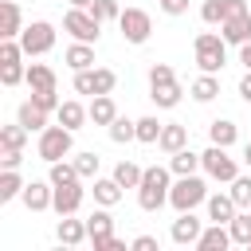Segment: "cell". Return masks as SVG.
<instances>
[{"mask_svg":"<svg viewBox=\"0 0 251 251\" xmlns=\"http://www.w3.org/2000/svg\"><path fill=\"white\" fill-rule=\"evenodd\" d=\"M94 204H102V208H114L118 200H122V184L114 180V176H94Z\"/></svg>","mask_w":251,"mask_h":251,"instance_id":"d4e9b609","label":"cell"},{"mask_svg":"<svg viewBox=\"0 0 251 251\" xmlns=\"http://www.w3.org/2000/svg\"><path fill=\"white\" fill-rule=\"evenodd\" d=\"M200 231H204V220H200L196 208H192V212H176V220H173V227H169V239H173L176 247H196Z\"/></svg>","mask_w":251,"mask_h":251,"instance_id":"30bf717a","label":"cell"},{"mask_svg":"<svg viewBox=\"0 0 251 251\" xmlns=\"http://www.w3.org/2000/svg\"><path fill=\"white\" fill-rule=\"evenodd\" d=\"M63 31H67L71 39H78V43H98V35H102V20H94L90 8H67V16H63Z\"/></svg>","mask_w":251,"mask_h":251,"instance_id":"8992f818","label":"cell"},{"mask_svg":"<svg viewBox=\"0 0 251 251\" xmlns=\"http://www.w3.org/2000/svg\"><path fill=\"white\" fill-rule=\"evenodd\" d=\"M47 180H51V184H78L82 176H78L75 161L63 157V161H51V165H47Z\"/></svg>","mask_w":251,"mask_h":251,"instance_id":"f1b7e54d","label":"cell"},{"mask_svg":"<svg viewBox=\"0 0 251 251\" xmlns=\"http://www.w3.org/2000/svg\"><path fill=\"white\" fill-rule=\"evenodd\" d=\"M71 149H75V129H67L63 122H59V126H47V129L39 133V141H35V153H39L47 165L71 157Z\"/></svg>","mask_w":251,"mask_h":251,"instance_id":"277c9868","label":"cell"},{"mask_svg":"<svg viewBox=\"0 0 251 251\" xmlns=\"http://www.w3.org/2000/svg\"><path fill=\"white\" fill-rule=\"evenodd\" d=\"M133 251H157V235H133Z\"/></svg>","mask_w":251,"mask_h":251,"instance_id":"c3c4849f","label":"cell"},{"mask_svg":"<svg viewBox=\"0 0 251 251\" xmlns=\"http://www.w3.org/2000/svg\"><path fill=\"white\" fill-rule=\"evenodd\" d=\"M200 20H204L208 27L224 24V0H204V4H200Z\"/></svg>","mask_w":251,"mask_h":251,"instance_id":"b9f144b4","label":"cell"},{"mask_svg":"<svg viewBox=\"0 0 251 251\" xmlns=\"http://www.w3.org/2000/svg\"><path fill=\"white\" fill-rule=\"evenodd\" d=\"M188 94H192L196 102H212V98L220 94V78H216V75H204V71H200V78H196V82L188 86Z\"/></svg>","mask_w":251,"mask_h":251,"instance_id":"d6a6232c","label":"cell"},{"mask_svg":"<svg viewBox=\"0 0 251 251\" xmlns=\"http://www.w3.org/2000/svg\"><path fill=\"white\" fill-rule=\"evenodd\" d=\"M204 200H208V180H204L200 173L176 176L173 188H169V204H173L176 212H192V208H200Z\"/></svg>","mask_w":251,"mask_h":251,"instance_id":"3957f363","label":"cell"},{"mask_svg":"<svg viewBox=\"0 0 251 251\" xmlns=\"http://www.w3.org/2000/svg\"><path fill=\"white\" fill-rule=\"evenodd\" d=\"M20 165H24V149L0 145V169H20Z\"/></svg>","mask_w":251,"mask_h":251,"instance_id":"ee69618b","label":"cell"},{"mask_svg":"<svg viewBox=\"0 0 251 251\" xmlns=\"http://www.w3.org/2000/svg\"><path fill=\"white\" fill-rule=\"evenodd\" d=\"M4 63H24V43L20 39H0V67Z\"/></svg>","mask_w":251,"mask_h":251,"instance_id":"f35d334b","label":"cell"},{"mask_svg":"<svg viewBox=\"0 0 251 251\" xmlns=\"http://www.w3.org/2000/svg\"><path fill=\"white\" fill-rule=\"evenodd\" d=\"M55 118H59V122H63L67 129H75V133H78V129H82V126L90 122V106H82L78 98H67V102H63L59 110H55Z\"/></svg>","mask_w":251,"mask_h":251,"instance_id":"d6986e66","label":"cell"},{"mask_svg":"<svg viewBox=\"0 0 251 251\" xmlns=\"http://www.w3.org/2000/svg\"><path fill=\"white\" fill-rule=\"evenodd\" d=\"M239 12H247V0H224V20H231Z\"/></svg>","mask_w":251,"mask_h":251,"instance_id":"681fc988","label":"cell"},{"mask_svg":"<svg viewBox=\"0 0 251 251\" xmlns=\"http://www.w3.org/2000/svg\"><path fill=\"white\" fill-rule=\"evenodd\" d=\"M31 102H35V106H43L47 114H55V110L63 106V102H59V90H31Z\"/></svg>","mask_w":251,"mask_h":251,"instance_id":"7bdbcfd3","label":"cell"},{"mask_svg":"<svg viewBox=\"0 0 251 251\" xmlns=\"http://www.w3.org/2000/svg\"><path fill=\"white\" fill-rule=\"evenodd\" d=\"M239 98L251 106V71H243V78H239Z\"/></svg>","mask_w":251,"mask_h":251,"instance_id":"f907efd6","label":"cell"},{"mask_svg":"<svg viewBox=\"0 0 251 251\" xmlns=\"http://www.w3.org/2000/svg\"><path fill=\"white\" fill-rule=\"evenodd\" d=\"M86 231H90V239H98V235H110L114 231V216H110V208H94L90 216H86Z\"/></svg>","mask_w":251,"mask_h":251,"instance_id":"1f68e13d","label":"cell"},{"mask_svg":"<svg viewBox=\"0 0 251 251\" xmlns=\"http://www.w3.org/2000/svg\"><path fill=\"white\" fill-rule=\"evenodd\" d=\"M161 129H165V122H157V114L137 118V141H141V145H157V141H161Z\"/></svg>","mask_w":251,"mask_h":251,"instance_id":"836d02e7","label":"cell"},{"mask_svg":"<svg viewBox=\"0 0 251 251\" xmlns=\"http://www.w3.org/2000/svg\"><path fill=\"white\" fill-rule=\"evenodd\" d=\"M94 243V251H126V239H118L114 231L110 235H98V239H90Z\"/></svg>","mask_w":251,"mask_h":251,"instance_id":"f6af8a7d","label":"cell"},{"mask_svg":"<svg viewBox=\"0 0 251 251\" xmlns=\"http://www.w3.org/2000/svg\"><path fill=\"white\" fill-rule=\"evenodd\" d=\"M227 192H231V200H235L239 208H251V173H247V176L239 173V176L231 180V188H227Z\"/></svg>","mask_w":251,"mask_h":251,"instance_id":"74e56055","label":"cell"},{"mask_svg":"<svg viewBox=\"0 0 251 251\" xmlns=\"http://www.w3.org/2000/svg\"><path fill=\"white\" fill-rule=\"evenodd\" d=\"M227 227H231V243H243V247H247V243H251V208H239Z\"/></svg>","mask_w":251,"mask_h":251,"instance_id":"e575fe53","label":"cell"},{"mask_svg":"<svg viewBox=\"0 0 251 251\" xmlns=\"http://www.w3.org/2000/svg\"><path fill=\"white\" fill-rule=\"evenodd\" d=\"M90 16L106 24V20H118V16H122V8H118V0H94V4H90Z\"/></svg>","mask_w":251,"mask_h":251,"instance_id":"60d3db41","label":"cell"},{"mask_svg":"<svg viewBox=\"0 0 251 251\" xmlns=\"http://www.w3.org/2000/svg\"><path fill=\"white\" fill-rule=\"evenodd\" d=\"M204 208H208V220H212V224H231L235 212H239V204L231 200V192H208Z\"/></svg>","mask_w":251,"mask_h":251,"instance_id":"4fadbf2b","label":"cell"},{"mask_svg":"<svg viewBox=\"0 0 251 251\" xmlns=\"http://www.w3.org/2000/svg\"><path fill=\"white\" fill-rule=\"evenodd\" d=\"M208 141H212V145H227V149H231V145L239 141V126H235L231 118H216V122L208 126Z\"/></svg>","mask_w":251,"mask_h":251,"instance_id":"603a6c76","label":"cell"},{"mask_svg":"<svg viewBox=\"0 0 251 251\" xmlns=\"http://www.w3.org/2000/svg\"><path fill=\"white\" fill-rule=\"evenodd\" d=\"M67 4H71V8H90L94 0H67Z\"/></svg>","mask_w":251,"mask_h":251,"instance_id":"db71d44e","label":"cell"},{"mask_svg":"<svg viewBox=\"0 0 251 251\" xmlns=\"http://www.w3.org/2000/svg\"><path fill=\"white\" fill-rule=\"evenodd\" d=\"M24 12H20V0H0V39H20L24 31Z\"/></svg>","mask_w":251,"mask_h":251,"instance_id":"9a60e30c","label":"cell"},{"mask_svg":"<svg viewBox=\"0 0 251 251\" xmlns=\"http://www.w3.org/2000/svg\"><path fill=\"white\" fill-rule=\"evenodd\" d=\"M55 239H59L63 247H78V243H86V239H90V231H86V220L59 216V224H55Z\"/></svg>","mask_w":251,"mask_h":251,"instance_id":"5bb4252c","label":"cell"},{"mask_svg":"<svg viewBox=\"0 0 251 251\" xmlns=\"http://www.w3.org/2000/svg\"><path fill=\"white\" fill-rule=\"evenodd\" d=\"M106 133H110V141L114 145H129V141H137V122H129V118H114L110 126H106Z\"/></svg>","mask_w":251,"mask_h":251,"instance_id":"83f0119b","label":"cell"},{"mask_svg":"<svg viewBox=\"0 0 251 251\" xmlns=\"http://www.w3.org/2000/svg\"><path fill=\"white\" fill-rule=\"evenodd\" d=\"M169 188H173V169L169 165H149L141 184H137V204L141 212H161L169 204Z\"/></svg>","mask_w":251,"mask_h":251,"instance_id":"6da1fadb","label":"cell"},{"mask_svg":"<svg viewBox=\"0 0 251 251\" xmlns=\"http://www.w3.org/2000/svg\"><path fill=\"white\" fill-rule=\"evenodd\" d=\"M231 247V227L227 224H208L196 239V251H227Z\"/></svg>","mask_w":251,"mask_h":251,"instance_id":"e0dca14e","label":"cell"},{"mask_svg":"<svg viewBox=\"0 0 251 251\" xmlns=\"http://www.w3.org/2000/svg\"><path fill=\"white\" fill-rule=\"evenodd\" d=\"M169 169H173V176H188V173H204V157H200V153H192V149L184 145V149H176V153H169Z\"/></svg>","mask_w":251,"mask_h":251,"instance_id":"ffe728a7","label":"cell"},{"mask_svg":"<svg viewBox=\"0 0 251 251\" xmlns=\"http://www.w3.org/2000/svg\"><path fill=\"white\" fill-rule=\"evenodd\" d=\"M24 176H20V169H0V204H12V200H20V192H24Z\"/></svg>","mask_w":251,"mask_h":251,"instance_id":"484cf974","label":"cell"},{"mask_svg":"<svg viewBox=\"0 0 251 251\" xmlns=\"http://www.w3.org/2000/svg\"><path fill=\"white\" fill-rule=\"evenodd\" d=\"M118 27H122V39H126V43L141 47V43H149V35H153V16H149L145 8H126V12L118 16Z\"/></svg>","mask_w":251,"mask_h":251,"instance_id":"52a82bcc","label":"cell"},{"mask_svg":"<svg viewBox=\"0 0 251 251\" xmlns=\"http://www.w3.org/2000/svg\"><path fill=\"white\" fill-rule=\"evenodd\" d=\"M239 63H243V71H251V39L239 43Z\"/></svg>","mask_w":251,"mask_h":251,"instance_id":"816d5d0a","label":"cell"},{"mask_svg":"<svg viewBox=\"0 0 251 251\" xmlns=\"http://www.w3.org/2000/svg\"><path fill=\"white\" fill-rule=\"evenodd\" d=\"M169 78H176V71L169 63H153L149 67V82H169Z\"/></svg>","mask_w":251,"mask_h":251,"instance_id":"bcb514c9","label":"cell"},{"mask_svg":"<svg viewBox=\"0 0 251 251\" xmlns=\"http://www.w3.org/2000/svg\"><path fill=\"white\" fill-rule=\"evenodd\" d=\"M0 145H12V149H24L27 145V126H0Z\"/></svg>","mask_w":251,"mask_h":251,"instance_id":"8d00e7d4","label":"cell"},{"mask_svg":"<svg viewBox=\"0 0 251 251\" xmlns=\"http://www.w3.org/2000/svg\"><path fill=\"white\" fill-rule=\"evenodd\" d=\"M149 98H153L157 110H173V106H180L184 86H180L176 78H169V82H149Z\"/></svg>","mask_w":251,"mask_h":251,"instance_id":"2e32d148","label":"cell"},{"mask_svg":"<svg viewBox=\"0 0 251 251\" xmlns=\"http://www.w3.org/2000/svg\"><path fill=\"white\" fill-rule=\"evenodd\" d=\"M192 51H196V67L204 75H220L224 63H227V39L220 31H200L192 39Z\"/></svg>","mask_w":251,"mask_h":251,"instance_id":"7a4b0ae2","label":"cell"},{"mask_svg":"<svg viewBox=\"0 0 251 251\" xmlns=\"http://www.w3.org/2000/svg\"><path fill=\"white\" fill-rule=\"evenodd\" d=\"M118 86V71L110 67H90V71H75V94H114Z\"/></svg>","mask_w":251,"mask_h":251,"instance_id":"ba28073f","label":"cell"},{"mask_svg":"<svg viewBox=\"0 0 251 251\" xmlns=\"http://www.w3.org/2000/svg\"><path fill=\"white\" fill-rule=\"evenodd\" d=\"M157 145H161V153H176V149H184V145H188V126H180V122H165Z\"/></svg>","mask_w":251,"mask_h":251,"instance_id":"cb8c5ba5","label":"cell"},{"mask_svg":"<svg viewBox=\"0 0 251 251\" xmlns=\"http://www.w3.org/2000/svg\"><path fill=\"white\" fill-rule=\"evenodd\" d=\"M98 165H102V157H98L94 149H86V153H75V169H78V176H82V180L98 176Z\"/></svg>","mask_w":251,"mask_h":251,"instance_id":"d590c367","label":"cell"},{"mask_svg":"<svg viewBox=\"0 0 251 251\" xmlns=\"http://www.w3.org/2000/svg\"><path fill=\"white\" fill-rule=\"evenodd\" d=\"M110 176H114L122 188H137V184H141V176H145V169H141V165H133V161H118Z\"/></svg>","mask_w":251,"mask_h":251,"instance_id":"4dcf8cb0","label":"cell"},{"mask_svg":"<svg viewBox=\"0 0 251 251\" xmlns=\"http://www.w3.org/2000/svg\"><path fill=\"white\" fill-rule=\"evenodd\" d=\"M243 165H247V173H251V141L243 145Z\"/></svg>","mask_w":251,"mask_h":251,"instance_id":"f5cc1de1","label":"cell"},{"mask_svg":"<svg viewBox=\"0 0 251 251\" xmlns=\"http://www.w3.org/2000/svg\"><path fill=\"white\" fill-rule=\"evenodd\" d=\"M247 247H251V243H247Z\"/></svg>","mask_w":251,"mask_h":251,"instance_id":"11a10c76","label":"cell"},{"mask_svg":"<svg viewBox=\"0 0 251 251\" xmlns=\"http://www.w3.org/2000/svg\"><path fill=\"white\" fill-rule=\"evenodd\" d=\"M82 196H86L82 180H78V184H55V200H51V212H55V216H75V212L82 208Z\"/></svg>","mask_w":251,"mask_h":251,"instance_id":"7c38bea8","label":"cell"},{"mask_svg":"<svg viewBox=\"0 0 251 251\" xmlns=\"http://www.w3.org/2000/svg\"><path fill=\"white\" fill-rule=\"evenodd\" d=\"M16 122H20V126H27V133H43V129H47V110H43V106H35V102L27 98V102L20 106V114H16Z\"/></svg>","mask_w":251,"mask_h":251,"instance_id":"7402d4cb","label":"cell"},{"mask_svg":"<svg viewBox=\"0 0 251 251\" xmlns=\"http://www.w3.org/2000/svg\"><path fill=\"white\" fill-rule=\"evenodd\" d=\"M31 90H55V71L47 63H31L27 67V78H24Z\"/></svg>","mask_w":251,"mask_h":251,"instance_id":"f546056e","label":"cell"},{"mask_svg":"<svg viewBox=\"0 0 251 251\" xmlns=\"http://www.w3.org/2000/svg\"><path fill=\"white\" fill-rule=\"evenodd\" d=\"M220 35H224L231 47L247 43V39H251V8L239 12V16H231V20H224V24H220Z\"/></svg>","mask_w":251,"mask_h":251,"instance_id":"ac0fdd59","label":"cell"},{"mask_svg":"<svg viewBox=\"0 0 251 251\" xmlns=\"http://www.w3.org/2000/svg\"><path fill=\"white\" fill-rule=\"evenodd\" d=\"M157 4H161L165 16H184L188 12V0H157Z\"/></svg>","mask_w":251,"mask_h":251,"instance_id":"7dc6e473","label":"cell"},{"mask_svg":"<svg viewBox=\"0 0 251 251\" xmlns=\"http://www.w3.org/2000/svg\"><path fill=\"white\" fill-rule=\"evenodd\" d=\"M24 78H27V67H24V63H4V67H0V82H4V86H20Z\"/></svg>","mask_w":251,"mask_h":251,"instance_id":"ab89813d","label":"cell"},{"mask_svg":"<svg viewBox=\"0 0 251 251\" xmlns=\"http://www.w3.org/2000/svg\"><path fill=\"white\" fill-rule=\"evenodd\" d=\"M200 157H204V176H208V180L231 184V180L239 176V161L227 153V145H208Z\"/></svg>","mask_w":251,"mask_h":251,"instance_id":"5b68a950","label":"cell"},{"mask_svg":"<svg viewBox=\"0 0 251 251\" xmlns=\"http://www.w3.org/2000/svg\"><path fill=\"white\" fill-rule=\"evenodd\" d=\"M63 63L71 67V71H90L94 67V43H71L67 51H63Z\"/></svg>","mask_w":251,"mask_h":251,"instance_id":"44dd1931","label":"cell"},{"mask_svg":"<svg viewBox=\"0 0 251 251\" xmlns=\"http://www.w3.org/2000/svg\"><path fill=\"white\" fill-rule=\"evenodd\" d=\"M114 118H118L114 98H110V94H94V98H90V122H94V126H110Z\"/></svg>","mask_w":251,"mask_h":251,"instance_id":"4316f807","label":"cell"},{"mask_svg":"<svg viewBox=\"0 0 251 251\" xmlns=\"http://www.w3.org/2000/svg\"><path fill=\"white\" fill-rule=\"evenodd\" d=\"M20 200H24L27 212H47L51 200H55V184L51 180H27L24 192H20Z\"/></svg>","mask_w":251,"mask_h":251,"instance_id":"8fae6325","label":"cell"},{"mask_svg":"<svg viewBox=\"0 0 251 251\" xmlns=\"http://www.w3.org/2000/svg\"><path fill=\"white\" fill-rule=\"evenodd\" d=\"M20 43H24V55H27V59H31V55H47V51L55 47V24L31 20V24L20 31Z\"/></svg>","mask_w":251,"mask_h":251,"instance_id":"9c48e42d","label":"cell"}]
</instances>
